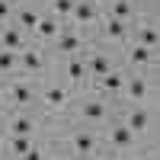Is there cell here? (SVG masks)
Returning a JSON list of instances; mask_svg holds the SVG:
<instances>
[{
  "mask_svg": "<svg viewBox=\"0 0 160 160\" xmlns=\"http://www.w3.org/2000/svg\"><path fill=\"white\" fill-rule=\"evenodd\" d=\"M125 77H128V74L115 64L109 74H102L99 80H93L90 87H93V93H96V96L109 99V102H118V99H122V90H125Z\"/></svg>",
  "mask_w": 160,
  "mask_h": 160,
  "instance_id": "4fadbf2b",
  "label": "cell"
},
{
  "mask_svg": "<svg viewBox=\"0 0 160 160\" xmlns=\"http://www.w3.org/2000/svg\"><path fill=\"white\" fill-rule=\"evenodd\" d=\"M38 16H42V7H32L29 0H19V3H16V10H13V19H10V22H13V26H19L26 35H32V29H35Z\"/></svg>",
  "mask_w": 160,
  "mask_h": 160,
  "instance_id": "2e32d148",
  "label": "cell"
},
{
  "mask_svg": "<svg viewBox=\"0 0 160 160\" xmlns=\"http://www.w3.org/2000/svg\"><path fill=\"white\" fill-rule=\"evenodd\" d=\"M48 68H51V55H48V48L29 42L26 48L16 51V74L32 77V80H35V77H45Z\"/></svg>",
  "mask_w": 160,
  "mask_h": 160,
  "instance_id": "9c48e42d",
  "label": "cell"
},
{
  "mask_svg": "<svg viewBox=\"0 0 160 160\" xmlns=\"http://www.w3.org/2000/svg\"><path fill=\"white\" fill-rule=\"evenodd\" d=\"M0 138H3V131H0Z\"/></svg>",
  "mask_w": 160,
  "mask_h": 160,
  "instance_id": "603a6c76",
  "label": "cell"
},
{
  "mask_svg": "<svg viewBox=\"0 0 160 160\" xmlns=\"http://www.w3.org/2000/svg\"><path fill=\"white\" fill-rule=\"evenodd\" d=\"M93 45L90 32L83 29H74V26H64V29L51 38L48 45V55L51 58H71V55H87V48Z\"/></svg>",
  "mask_w": 160,
  "mask_h": 160,
  "instance_id": "52a82bcc",
  "label": "cell"
},
{
  "mask_svg": "<svg viewBox=\"0 0 160 160\" xmlns=\"http://www.w3.org/2000/svg\"><path fill=\"white\" fill-rule=\"evenodd\" d=\"M83 64H87V87H90L93 80H99L102 74H109L118 61H115V55H112V48L90 45V48H87V55H83Z\"/></svg>",
  "mask_w": 160,
  "mask_h": 160,
  "instance_id": "8fae6325",
  "label": "cell"
},
{
  "mask_svg": "<svg viewBox=\"0 0 160 160\" xmlns=\"http://www.w3.org/2000/svg\"><path fill=\"white\" fill-rule=\"evenodd\" d=\"M48 128V118L45 115H38L35 109H10L0 115V131L3 135H42V131Z\"/></svg>",
  "mask_w": 160,
  "mask_h": 160,
  "instance_id": "5b68a950",
  "label": "cell"
},
{
  "mask_svg": "<svg viewBox=\"0 0 160 160\" xmlns=\"http://www.w3.org/2000/svg\"><path fill=\"white\" fill-rule=\"evenodd\" d=\"M3 109H7V93H3V80H0V115H3Z\"/></svg>",
  "mask_w": 160,
  "mask_h": 160,
  "instance_id": "ffe728a7",
  "label": "cell"
},
{
  "mask_svg": "<svg viewBox=\"0 0 160 160\" xmlns=\"http://www.w3.org/2000/svg\"><path fill=\"white\" fill-rule=\"evenodd\" d=\"M16 3H19V0H0V26L13 19V10H16Z\"/></svg>",
  "mask_w": 160,
  "mask_h": 160,
  "instance_id": "d6986e66",
  "label": "cell"
},
{
  "mask_svg": "<svg viewBox=\"0 0 160 160\" xmlns=\"http://www.w3.org/2000/svg\"><path fill=\"white\" fill-rule=\"evenodd\" d=\"M74 3L77 0H45V13H51L55 19H61L64 26H68L71 13H74Z\"/></svg>",
  "mask_w": 160,
  "mask_h": 160,
  "instance_id": "ac0fdd59",
  "label": "cell"
},
{
  "mask_svg": "<svg viewBox=\"0 0 160 160\" xmlns=\"http://www.w3.org/2000/svg\"><path fill=\"white\" fill-rule=\"evenodd\" d=\"M38 99H35V109H42L45 115H68L71 109V99H74V90L64 83V80H48V77H38Z\"/></svg>",
  "mask_w": 160,
  "mask_h": 160,
  "instance_id": "277c9868",
  "label": "cell"
},
{
  "mask_svg": "<svg viewBox=\"0 0 160 160\" xmlns=\"http://www.w3.org/2000/svg\"><path fill=\"white\" fill-rule=\"evenodd\" d=\"M93 3H96V7L102 10V7H109V3H112V0H93Z\"/></svg>",
  "mask_w": 160,
  "mask_h": 160,
  "instance_id": "7402d4cb",
  "label": "cell"
},
{
  "mask_svg": "<svg viewBox=\"0 0 160 160\" xmlns=\"http://www.w3.org/2000/svg\"><path fill=\"white\" fill-rule=\"evenodd\" d=\"M68 115H71V122H77V125H87V128H106V125L115 118V102L96 96L93 90H90V93H80V96L74 93Z\"/></svg>",
  "mask_w": 160,
  "mask_h": 160,
  "instance_id": "7a4b0ae2",
  "label": "cell"
},
{
  "mask_svg": "<svg viewBox=\"0 0 160 160\" xmlns=\"http://www.w3.org/2000/svg\"><path fill=\"white\" fill-rule=\"evenodd\" d=\"M3 93H7V109H35V99H38V83L32 77H22V74H13L3 80Z\"/></svg>",
  "mask_w": 160,
  "mask_h": 160,
  "instance_id": "8992f818",
  "label": "cell"
},
{
  "mask_svg": "<svg viewBox=\"0 0 160 160\" xmlns=\"http://www.w3.org/2000/svg\"><path fill=\"white\" fill-rule=\"evenodd\" d=\"M55 61L58 74L64 77V83H68L74 93L80 87H87V64H83V55H71V58H51Z\"/></svg>",
  "mask_w": 160,
  "mask_h": 160,
  "instance_id": "7c38bea8",
  "label": "cell"
},
{
  "mask_svg": "<svg viewBox=\"0 0 160 160\" xmlns=\"http://www.w3.org/2000/svg\"><path fill=\"white\" fill-rule=\"evenodd\" d=\"M61 29H64V22H61V19H55L51 13H45V10H42V16H38V22H35V29H32V35H29V38H32L35 45L48 48V45H51V38H55Z\"/></svg>",
  "mask_w": 160,
  "mask_h": 160,
  "instance_id": "9a60e30c",
  "label": "cell"
},
{
  "mask_svg": "<svg viewBox=\"0 0 160 160\" xmlns=\"http://www.w3.org/2000/svg\"><path fill=\"white\" fill-rule=\"evenodd\" d=\"M45 144L48 151L64 154V160H102V138L96 128H87V125H77L71 122L68 128H58V131H45Z\"/></svg>",
  "mask_w": 160,
  "mask_h": 160,
  "instance_id": "6da1fadb",
  "label": "cell"
},
{
  "mask_svg": "<svg viewBox=\"0 0 160 160\" xmlns=\"http://www.w3.org/2000/svg\"><path fill=\"white\" fill-rule=\"evenodd\" d=\"M118 51H122L118 68H122L125 74H157V51L154 48H144V45L128 42Z\"/></svg>",
  "mask_w": 160,
  "mask_h": 160,
  "instance_id": "ba28073f",
  "label": "cell"
},
{
  "mask_svg": "<svg viewBox=\"0 0 160 160\" xmlns=\"http://www.w3.org/2000/svg\"><path fill=\"white\" fill-rule=\"evenodd\" d=\"M42 160H64V157H58V154H55V151H48V154H45V157H42Z\"/></svg>",
  "mask_w": 160,
  "mask_h": 160,
  "instance_id": "44dd1931",
  "label": "cell"
},
{
  "mask_svg": "<svg viewBox=\"0 0 160 160\" xmlns=\"http://www.w3.org/2000/svg\"><path fill=\"white\" fill-rule=\"evenodd\" d=\"M115 118L125 122L141 141H154L157 138V109H154V102H141V106L115 102Z\"/></svg>",
  "mask_w": 160,
  "mask_h": 160,
  "instance_id": "3957f363",
  "label": "cell"
},
{
  "mask_svg": "<svg viewBox=\"0 0 160 160\" xmlns=\"http://www.w3.org/2000/svg\"><path fill=\"white\" fill-rule=\"evenodd\" d=\"M154 77L157 74H128L125 77V90H122V99L125 106H141V102H154L157 90H154Z\"/></svg>",
  "mask_w": 160,
  "mask_h": 160,
  "instance_id": "30bf717a",
  "label": "cell"
},
{
  "mask_svg": "<svg viewBox=\"0 0 160 160\" xmlns=\"http://www.w3.org/2000/svg\"><path fill=\"white\" fill-rule=\"evenodd\" d=\"M99 16H102V10L93 3V0H77V3H74V13H71V19H68V26L90 32L93 26L99 22Z\"/></svg>",
  "mask_w": 160,
  "mask_h": 160,
  "instance_id": "5bb4252c",
  "label": "cell"
},
{
  "mask_svg": "<svg viewBox=\"0 0 160 160\" xmlns=\"http://www.w3.org/2000/svg\"><path fill=\"white\" fill-rule=\"evenodd\" d=\"M32 38L26 35L19 26H13V22H3L0 26V48H10V51H19V48H26Z\"/></svg>",
  "mask_w": 160,
  "mask_h": 160,
  "instance_id": "e0dca14e",
  "label": "cell"
}]
</instances>
